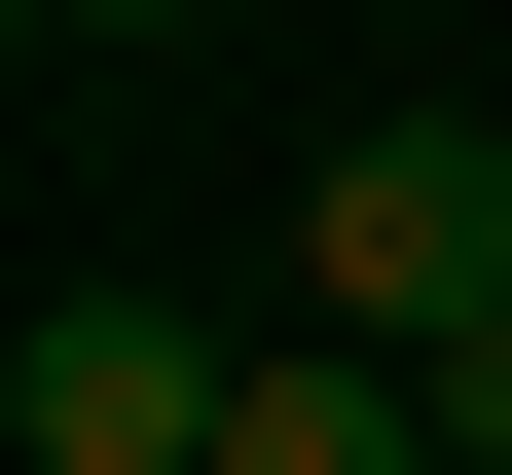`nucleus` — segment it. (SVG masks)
Wrapping results in <instances>:
<instances>
[{
  "mask_svg": "<svg viewBox=\"0 0 512 475\" xmlns=\"http://www.w3.org/2000/svg\"><path fill=\"white\" fill-rule=\"evenodd\" d=\"M293 256H330L366 366H476V329H512V110H366V147L293 183Z\"/></svg>",
  "mask_w": 512,
  "mask_h": 475,
  "instance_id": "nucleus-1",
  "label": "nucleus"
},
{
  "mask_svg": "<svg viewBox=\"0 0 512 475\" xmlns=\"http://www.w3.org/2000/svg\"><path fill=\"white\" fill-rule=\"evenodd\" d=\"M220 329H183V293H37V366H0V439H37V475H220Z\"/></svg>",
  "mask_w": 512,
  "mask_h": 475,
  "instance_id": "nucleus-2",
  "label": "nucleus"
}]
</instances>
